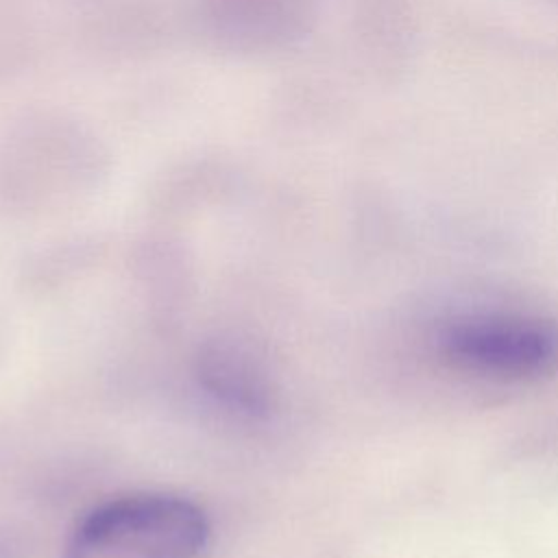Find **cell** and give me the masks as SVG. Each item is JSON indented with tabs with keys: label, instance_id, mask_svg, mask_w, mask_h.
Listing matches in <instances>:
<instances>
[{
	"label": "cell",
	"instance_id": "6da1fadb",
	"mask_svg": "<svg viewBox=\"0 0 558 558\" xmlns=\"http://www.w3.org/2000/svg\"><path fill=\"white\" fill-rule=\"evenodd\" d=\"M211 536L205 510L168 493L109 499L85 514L61 558H198Z\"/></svg>",
	"mask_w": 558,
	"mask_h": 558
},
{
	"label": "cell",
	"instance_id": "7a4b0ae2",
	"mask_svg": "<svg viewBox=\"0 0 558 558\" xmlns=\"http://www.w3.org/2000/svg\"><path fill=\"white\" fill-rule=\"evenodd\" d=\"M438 351L464 373L530 381L558 368V325L530 314H466L438 331Z\"/></svg>",
	"mask_w": 558,
	"mask_h": 558
},
{
	"label": "cell",
	"instance_id": "3957f363",
	"mask_svg": "<svg viewBox=\"0 0 558 558\" xmlns=\"http://www.w3.org/2000/svg\"><path fill=\"white\" fill-rule=\"evenodd\" d=\"M198 388L225 412L244 418H266L275 410L277 390L266 362L238 338L205 340L194 360Z\"/></svg>",
	"mask_w": 558,
	"mask_h": 558
}]
</instances>
